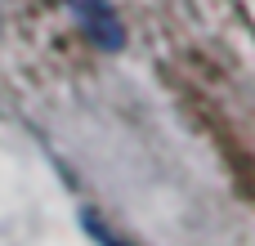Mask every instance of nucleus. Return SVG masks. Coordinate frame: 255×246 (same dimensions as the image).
Masks as SVG:
<instances>
[{"instance_id": "obj_1", "label": "nucleus", "mask_w": 255, "mask_h": 246, "mask_svg": "<svg viewBox=\"0 0 255 246\" xmlns=\"http://www.w3.org/2000/svg\"><path fill=\"white\" fill-rule=\"evenodd\" d=\"M76 27L99 45V49H121L126 45V31H121V18L108 0H67Z\"/></svg>"}]
</instances>
